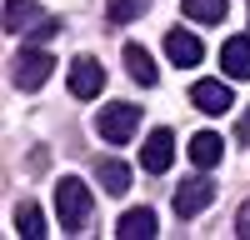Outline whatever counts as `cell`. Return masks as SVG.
Listing matches in <instances>:
<instances>
[{"mask_svg":"<svg viewBox=\"0 0 250 240\" xmlns=\"http://www.w3.org/2000/svg\"><path fill=\"white\" fill-rule=\"evenodd\" d=\"M95 180H100L110 195H125V190H130V165H125V160H100V165H95Z\"/></svg>","mask_w":250,"mask_h":240,"instance_id":"5bb4252c","label":"cell"},{"mask_svg":"<svg viewBox=\"0 0 250 240\" xmlns=\"http://www.w3.org/2000/svg\"><path fill=\"white\" fill-rule=\"evenodd\" d=\"M185 155H190V165H195V170H210V165H220L225 145H220V135H215V130H200V135L190 140V150H185Z\"/></svg>","mask_w":250,"mask_h":240,"instance_id":"30bf717a","label":"cell"},{"mask_svg":"<svg viewBox=\"0 0 250 240\" xmlns=\"http://www.w3.org/2000/svg\"><path fill=\"white\" fill-rule=\"evenodd\" d=\"M95 130H100V140H110V145H125V140L140 130V105H130V100L105 105V110L95 115Z\"/></svg>","mask_w":250,"mask_h":240,"instance_id":"7a4b0ae2","label":"cell"},{"mask_svg":"<svg viewBox=\"0 0 250 240\" xmlns=\"http://www.w3.org/2000/svg\"><path fill=\"white\" fill-rule=\"evenodd\" d=\"M235 235H240V240H250V200L235 210Z\"/></svg>","mask_w":250,"mask_h":240,"instance_id":"d6986e66","label":"cell"},{"mask_svg":"<svg viewBox=\"0 0 250 240\" xmlns=\"http://www.w3.org/2000/svg\"><path fill=\"white\" fill-rule=\"evenodd\" d=\"M100 90H105V70H100V60H75L70 65V95L75 100H95Z\"/></svg>","mask_w":250,"mask_h":240,"instance_id":"8992f818","label":"cell"},{"mask_svg":"<svg viewBox=\"0 0 250 240\" xmlns=\"http://www.w3.org/2000/svg\"><path fill=\"white\" fill-rule=\"evenodd\" d=\"M115 235H120V240H150V235H155V210H145V205L125 210L120 225H115Z\"/></svg>","mask_w":250,"mask_h":240,"instance_id":"8fae6325","label":"cell"},{"mask_svg":"<svg viewBox=\"0 0 250 240\" xmlns=\"http://www.w3.org/2000/svg\"><path fill=\"white\" fill-rule=\"evenodd\" d=\"M15 235L20 240H40L45 235V210H40L35 200H20L15 205Z\"/></svg>","mask_w":250,"mask_h":240,"instance_id":"7c38bea8","label":"cell"},{"mask_svg":"<svg viewBox=\"0 0 250 240\" xmlns=\"http://www.w3.org/2000/svg\"><path fill=\"white\" fill-rule=\"evenodd\" d=\"M190 100H195V110H205V115H225V110H230V85H225V80H195Z\"/></svg>","mask_w":250,"mask_h":240,"instance_id":"ba28073f","label":"cell"},{"mask_svg":"<svg viewBox=\"0 0 250 240\" xmlns=\"http://www.w3.org/2000/svg\"><path fill=\"white\" fill-rule=\"evenodd\" d=\"M165 55H170V65L190 70V65H200V60H205V45H200L195 30H170V35H165Z\"/></svg>","mask_w":250,"mask_h":240,"instance_id":"5b68a950","label":"cell"},{"mask_svg":"<svg viewBox=\"0 0 250 240\" xmlns=\"http://www.w3.org/2000/svg\"><path fill=\"white\" fill-rule=\"evenodd\" d=\"M55 210H60V225H65L70 235H80V230L90 225V190L80 185L75 175H65L55 185Z\"/></svg>","mask_w":250,"mask_h":240,"instance_id":"6da1fadb","label":"cell"},{"mask_svg":"<svg viewBox=\"0 0 250 240\" xmlns=\"http://www.w3.org/2000/svg\"><path fill=\"white\" fill-rule=\"evenodd\" d=\"M25 35H30V45H40V40H55V35H60V20H55V15H45V20H35Z\"/></svg>","mask_w":250,"mask_h":240,"instance_id":"ac0fdd59","label":"cell"},{"mask_svg":"<svg viewBox=\"0 0 250 240\" xmlns=\"http://www.w3.org/2000/svg\"><path fill=\"white\" fill-rule=\"evenodd\" d=\"M210 200H215V185H210V180H185V185L175 190V215H185V220H190V215H200L205 205H210Z\"/></svg>","mask_w":250,"mask_h":240,"instance_id":"52a82bcc","label":"cell"},{"mask_svg":"<svg viewBox=\"0 0 250 240\" xmlns=\"http://www.w3.org/2000/svg\"><path fill=\"white\" fill-rule=\"evenodd\" d=\"M50 70H55V60L40 50V45H30V50H20L15 60H10V85L15 90H40L50 80Z\"/></svg>","mask_w":250,"mask_h":240,"instance_id":"3957f363","label":"cell"},{"mask_svg":"<svg viewBox=\"0 0 250 240\" xmlns=\"http://www.w3.org/2000/svg\"><path fill=\"white\" fill-rule=\"evenodd\" d=\"M220 70H225V80H250V40L245 35H230L220 45Z\"/></svg>","mask_w":250,"mask_h":240,"instance_id":"9c48e42d","label":"cell"},{"mask_svg":"<svg viewBox=\"0 0 250 240\" xmlns=\"http://www.w3.org/2000/svg\"><path fill=\"white\" fill-rule=\"evenodd\" d=\"M170 160H175V135L170 130H150V135H145V150H140V165L145 170H150V175H165V170H170Z\"/></svg>","mask_w":250,"mask_h":240,"instance_id":"277c9868","label":"cell"},{"mask_svg":"<svg viewBox=\"0 0 250 240\" xmlns=\"http://www.w3.org/2000/svg\"><path fill=\"white\" fill-rule=\"evenodd\" d=\"M40 20V10H35V0H5V20H0V25H5L10 35H20V30H30Z\"/></svg>","mask_w":250,"mask_h":240,"instance_id":"9a60e30c","label":"cell"},{"mask_svg":"<svg viewBox=\"0 0 250 240\" xmlns=\"http://www.w3.org/2000/svg\"><path fill=\"white\" fill-rule=\"evenodd\" d=\"M145 5H150V0H110V5H105V15L115 20V25H130L135 15H145Z\"/></svg>","mask_w":250,"mask_h":240,"instance_id":"e0dca14e","label":"cell"},{"mask_svg":"<svg viewBox=\"0 0 250 240\" xmlns=\"http://www.w3.org/2000/svg\"><path fill=\"white\" fill-rule=\"evenodd\" d=\"M235 140H240V145H250V105H245V115H240V125H235Z\"/></svg>","mask_w":250,"mask_h":240,"instance_id":"ffe728a7","label":"cell"},{"mask_svg":"<svg viewBox=\"0 0 250 240\" xmlns=\"http://www.w3.org/2000/svg\"><path fill=\"white\" fill-rule=\"evenodd\" d=\"M180 10L190 15V20H200V25H220L230 5H225V0H180Z\"/></svg>","mask_w":250,"mask_h":240,"instance_id":"2e32d148","label":"cell"},{"mask_svg":"<svg viewBox=\"0 0 250 240\" xmlns=\"http://www.w3.org/2000/svg\"><path fill=\"white\" fill-rule=\"evenodd\" d=\"M125 70H130V80L135 85H155V60H150V50L145 45H125Z\"/></svg>","mask_w":250,"mask_h":240,"instance_id":"4fadbf2b","label":"cell"}]
</instances>
